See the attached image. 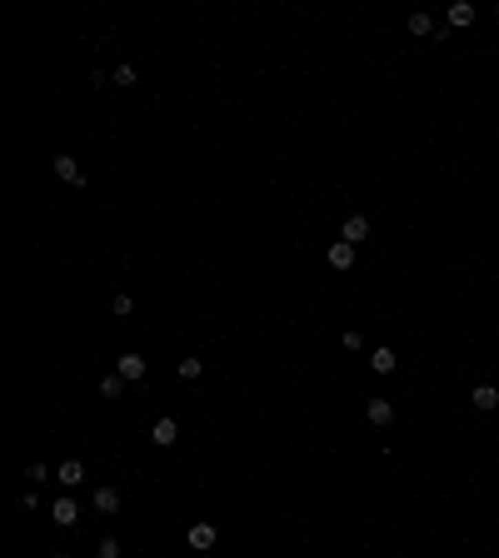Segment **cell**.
I'll return each instance as SVG.
<instances>
[{
	"label": "cell",
	"mask_w": 499,
	"mask_h": 558,
	"mask_svg": "<svg viewBox=\"0 0 499 558\" xmlns=\"http://www.w3.org/2000/svg\"><path fill=\"white\" fill-rule=\"evenodd\" d=\"M340 240H345V245H360V240H369V220H365V214H349V220L340 225Z\"/></svg>",
	"instance_id": "1"
},
{
	"label": "cell",
	"mask_w": 499,
	"mask_h": 558,
	"mask_svg": "<svg viewBox=\"0 0 499 558\" xmlns=\"http://www.w3.org/2000/svg\"><path fill=\"white\" fill-rule=\"evenodd\" d=\"M110 85H120V90H130V85H135V65H115Z\"/></svg>",
	"instance_id": "17"
},
{
	"label": "cell",
	"mask_w": 499,
	"mask_h": 558,
	"mask_svg": "<svg viewBox=\"0 0 499 558\" xmlns=\"http://www.w3.org/2000/svg\"><path fill=\"white\" fill-rule=\"evenodd\" d=\"M95 508L100 513H115L120 508V488H95Z\"/></svg>",
	"instance_id": "13"
},
{
	"label": "cell",
	"mask_w": 499,
	"mask_h": 558,
	"mask_svg": "<svg viewBox=\"0 0 499 558\" xmlns=\"http://www.w3.org/2000/svg\"><path fill=\"white\" fill-rule=\"evenodd\" d=\"M175 374L190 384V379H200V374H205V364H200V359H180V369H175Z\"/></svg>",
	"instance_id": "16"
},
{
	"label": "cell",
	"mask_w": 499,
	"mask_h": 558,
	"mask_svg": "<svg viewBox=\"0 0 499 558\" xmlns=\"http://www.w3.org/2000/svg\"><path fill=\"white\" fill-rule=\"evenodd\" d=\"M494 20H499V10H494Z\"/></svg>",
	"instance_id": "21"
},
{
	"label": "cell",
	"mask_w": 499,
	"mask_h": 558,
	"mask_svg": "<svg viewBox=\"0 0 499 558\" xmlns=\"http://www.w3.org/2000/svg\"><path fill=\"white\" fill-rule=\"evenodd\" d=\"M125 384H130V379H145V359L140 354H120V369H115Z\"/></svg>",
	"instance_id": "8"
},
{
	"label": "cell",
	"mask_w": 499,
	"mask_h": 558,
	"mask_svg": "<svg viewBox=\"0 0 499 558\" xmlns=\"http://www.w3.org/2000/svg\"><path fill=\"white\" fill-rule=\"evenodd\" d=\"M55 175L65 180V185H85V169H80L70 155H55Z\"/></svg>",
	"instance_id": "5"
},
{
	"label": "cell",
	"mask_w": 499,
	"mask_h": 558,
	"mask_svg": "<svg viewBox=\"0 0 499 558\" xmlns=\"http://www.w3.org/2000/svg\"><path fill=\"white\" fill-rule=\"evenodd\" d=\"M469 404H474V409H480V414H489V409H499V389H494V384H474Z\"/></svg>",
	"instance_id": "3"
},
{
	"label": "cell",
	"mask_w": 499,
	"mask_h": 558,
	"mask_svg": "<svg viewBox=\"0 0 499 558\" xmlns=\"http://www.w3.org/2000/svg\"><path fill=\"white\" fill-rule=\"evenodd\" d=\"M150 439H155L160 448H170V444L180 439V424H175V419H155V428H150Z\"/></svg>",
	"instance_id": "6"
},
{
	"label": "cell",
	"mask_w": 499,
	"mask_h": 558,
	"mask_svg": "<svg viewBox=\"0 0 499 558\" xmlns=\"http://www.w3.org/2000/svg\"><path fill=\"white\" fill-rule=\"evenodd\" d=\"M110 309H115V314H130L135 304H130V294H115V299H110Z\"/></svg>",
	"instance_id": "20"
},
{
	"label": "cell",
	"mask_w": 499,
	"mask_h": 558,
	"mask_svg": "<svg viewBox=\"0 0 499 558\" xmlns=\"http://www.w3.org/2000/svg\"><path fill=\"white\" fill-rule=\"evenodd\" d=\"M50 513H55V524H60V528H75V524H80V508H75L70 499H60Z\"/></svg>",
	"instance_id": "10"
},
{
	"label": "cell",
	"mask_w": 499,
	"mask_h": 558,
	"mask_svg": "<svg viewBox=\"0 0 499 558\" xmlns=\"http://www.w3.org/2000/svg\"><path fill=\"white\" fill-rule=\"evenodd\" d=\"M325 260H329V269H355V245L335 240V245H329V254H325Z\"/></svg>",
	"instance_id": "2"
},
{
	"label": "cell",
	"mask_w": 499,
	"mask_h": 558,
	"mask_svg": "<svg viewBox=\"0 0 499 558\" xmlns=\"http://www.w3.org/2000/svg\"><path fill=\"white\" fill-rule=\"evenodd\" d=\"M95 558H120V544H115V539H100V548H95Z\"/></svg>",
	"instance_id": "19"
},
{
	"label": "cell",
	"mask_w": 499,
	"mask_h": 558,
	"mask_svg": "<svg viewBox=\"0 0 499 558\" xmlns=\"http://www.w3.org/2000/svg\"><path fill=\"white\" fill-rule=\"evenodd\" d=\"M55 479H60V484H65V488H75L80 479H85V464H80V459H65V464H60V468H55Z\"/></svg>",
	"instance_id": "7"
},
{
	"label": "cell",
	"mask_w": 499,
	"mask_h": 558,
	"mask_svg": "<svg viewBox=\"0 0 499 558\" xmlns=\"http://www.w3.org/2000/svg\"><path fill=\"white\" fill-rule=\"evenodd\" d=\"M449 25H474V6L454 0V6H449Z\"/></svg>",
	"instance_id": "14"
},
{
	"label": "cell",
	"mask_w": 499,
	"mask_h": 558,
	"mask_svg": "<svg viewBox=\"0 0 499 558\" xmlns=\"http://www.w3.org/2000/svg\"><path fill=\"white\" fill-rule=\"evenodd\" d=\"M100 394H105V399H120V394H125V379H120V374H105V379H100Z\"/></svg>",
	"instance_id": "15"
},
{
	"label": "cell",
	"mask_w": 499,
	"mask_h": 558,
	"mask_svg": "<svg viewBox=\"0 0 499 558\" xmlns=\"http://www.w3.org/2000/svg\"><path fill=\"white\" fill-rule=\"evenodd\" d=\"M215 524H190V548H215Z\"/></svg>",
	"instance_id": "9"
},
{
	"label": "cell",
	"mask_w": 499,
	"mask_h": 558,
	"mask_svg": "<svg viewBox=\"0 0 499 558\" xmlns=\"http://www.w3.org/2000/svg\"><path fill=\"white\" fill-rule=\"evenodd\" d=\"M394 364H400V359H394V349H374V354H369V369H374V374H394Z\"/></svg>",
	"instance_id": "11"
},
{
	"label": "cell",
	"mask_w": 499,
	"mask_h": 558,
	"mask_svg": "<svg viewBox=\"0 0 499 558\" xmlns=\"http://www.w3.org/2000/svg\"><path fill=\"white\" fill-rule=\"evenodd\" d=\"M409 35H420V40L429 35V40H434V20H429L425 10H414V15H409Z\"/></svg>",
	"instance_id": "12"
},
{
	"label": "cell",
	"mask_w": 499,
	"mask_h": 558,
	"mask_svg": "<svg viewBox=\"0 0 499 558\" xmlns=\"http://www.w3.org/2000/svg\"><path fill=\"white\" fill-rule=\"evenodd\" d=\"M340 344H345L349 354H360V349H365V334H360V329H345V334H340Z\"/></svg>",
	"instance_id": "18"
},
{
	"label": "cell",
	"mask_w": 499,
	"mask_h": 558,
	"mask_svg": "<svg viewBox=\"0 0 499 558\" xmlns=\"http://www.w3.org/2000/svg\"><path fill=\"white\" fill-rule=\"evenodd\" d=\"M365 419H369V424H380V428H385V424H394V404H389V399H369V404H365Z\"/></svg>",
	"instance_id": "4"
}]
</instances>
